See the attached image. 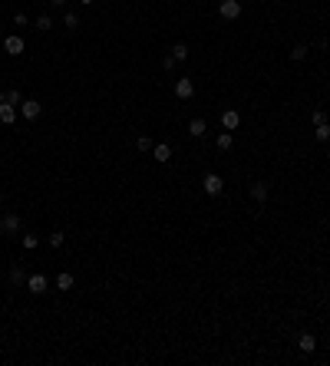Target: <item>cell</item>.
<instances>
[{
  "label": "cell",
  "instance_id": "6da1fadb",
  "mask_svg": "<svg viewBox=\"0 0 330 366\" xmlns=\"http://www.w3.org/2000/svg\"><path fill=\"white\" fill-rule=\"evenodd\" d=\"M218 17L221 20H238L241 17V0H218Z\"/></svg>",
  "mask_w": 330,
  "mask_h": 366
},
{
  "label": "cell",
  "instance_id": "7a4b0ae2",
  "mask_svg": "<svg viewBox=\"0 0 330 366\" xmlns=\"http://www.w3.org/2000/svg\"><path fill=\"white\" fill-rule=\"evenodd\" d=\"M201 188H205V195H208V198H218V195H221V188H225V182H221V175L208 172V175L201 178Z\"/></svg>",
  "mask_w": 330,
  "mask_h": 366
},
{
  "label": "cell",
  "instance_id": "3957f363",
  "mask_svg": "<svg viewBox=\"0 0 330 366\" xmlns=\"http://www.w3.org/2000/svg\"><path fill=\"white\" fill-rule=\"evenodd\" d=\"M40 112H43V106L36 99H27V102H20V116L27 122H33V119H40Z\"/></svg>",
  "mask_w": 330,
  "mask_h": 366
},
{
  "label": "cell",
  "instance_id": "277c9868",
  "mask_svg": "<svg viewBox=\"0 0 330 366\" xmlns=\"http://www.w3.org/2000/svg\"><path fill=\"white\" fill-rule=\"evenodd\" d=\"M0 231H3V234H17V231H20V214H3V218H0Z\"/></svg>",
  "mask_w": 330,
  "mask_h": 366
},
{
  "label": "cell",
  "instance_id": "5b68a950",
  "mask_svg": "<svg viewBox=\"0 0 330 366\" xmlns=\"http://www.w3.org/2000/svg\"><path fill=\"white\" fill-rule=\"evenodd\" d=\"M152 158L165 165V162L172 158V145H168V142H155V145H152Z\"/></svg>",
  "mask_w": 330,
  "mask_h": 366
},
{
  "label": "cell",
  "instance_id": "8992f818",
  "mask_svg": "<svg viewBox=\"0 0 330 366\" xmlns=\"http://www.w3.org/2000/svg\"><path fill=\"white\" fill-rule=\"evenodd\" d=\"M175 96H178V99H192V96H195V83H192V79H178V83H175Z\"/></svg>",
  "mask_w": 330,
  "mask_h": 366
},
{
  "label": "cell",
  "instance_id": "52a82bcc",
  "mask_svg": "<svg viewBox=\"0 0 330 366\" xmlns=\"http://www.w3.org/2000/svg\"><path fill=\"white\" fill-rule=\"evenodd\" d=\"M297 346H300V353H314V350H317V336H314V333H300V336H297Z\"/></svg>",
  "mask_w": 330,
  "mask_h": 366
},
{
  "label": "cell",
  "instance_id": "ba28073f",
  "mask_svg": "<svg viewBox=\"0 0 330 366\" xmlns=\"http://www.w3.org/2000/svg\"><path fill=\"white\" fill-rule=\"evenodd\" d=\"M27 290H33V294H46V277H43V274H30V277H27Z\"/></svg>",
  "mask_w": 330,
  "mask_h": 366
},
{
  "label": "cell",
  "instance_id": "9c48e42d",
  "mask_svg": "<svg viewBox=\"0 0 330 366\" xmlns=\"http://www.w3.org/2000/svg\"><path fill=\"white\" fill-rule=\"evenodd\" d=\"M3 50H7L10 56H20L23 53V40L20 36H3Z\"/></svg>",
  "mask_w": 330,
  "mask_h": 366
},
{
  "label": "cell",
  "instance_id": "30bf717a",
  "mask_svg": "<svg viewBox=\"0 0 330 366\" xmlns=\"http://www.w3.org/2000/svg\"><path fill=\"white\" fill-rule=\"evenodd\" d=\"M0 122H3V125H13V122H17V109H13L10 102H0Z\"/></svg>",
  "mask_w": 330,
  "mask_h": 366
},
{
  "label": "cell",
  "instance_id": "8fae6325",
  "mask_svg": "<svg viewBox=\"0 0 330 366\" xmlns=\"http://www.w3.org/2000/svg\"><path fill=\"white\" fill-rule=\"evenodd\" d=\"M251 195H254V201H267L271 185H267V182H254V185H251Z\"/></svg>",
  "mask_w": 330,
  "mask_h": 366
},
{
  "label": "cell",
  "instance_id": "7c38bea8",
  "mask_svg": "<svg viewBox=\"0 0 330 366\" xmlns=\"http://www.w3.org/2000/svg\"><path fill=\"white\" fill-rule=\"evenodd\" d=\"M238 122H241V116H238V112H234V109H228V112H225V116H221V125H225L228 132H231V129H238Z\"/></svg>",
  "mask_w": 330,
  "mask_h": 366
},
{
  "label": "cell",
  "instance_id": "4fadbf2b",
  "mask_svg": "<svg viewBox=\"0 0 330 366\" xmlns=\"http://www.w3.org/2000/svg\"><path fill=\"white\" fill-rule=\"evenodd\" d=\"M73 284H76V277L73 274H56V290H73Z\"/></svg>",
  "mask_w": 330,
  "mask_h": 366
},
{
  "label": "cell",
  "instance_id": "5bb4252c",
  "mask_svg": "<svg viewBox=\"0 0 330 366\" xmlns=\"http://www.w3.org/2000/svg\"><path fill=\"white\" fill-rule=\"evenodd\" d=\"M188 132L195 135V139H201V135L208 132V125H205V119H192V122H188Z\"/></svg>",
  "mask_w": 330,
  "mask_h": 366
},
{
  "label": "cell",
  "instance_id": "9a60e30c",
  "mask_svg": "<svg viewBox=\"0 0 330 366\" xmlns=\"http://www.w3.org/2000/svg\"><path fill=\"white\" fill-rule=\"evenodd\" d=\"M33 27H36V30H40V33H46V30H53V17H50V13H40V17H36V23H33Z\"/></svg>",
  "mask_w": 330,
  "mask_h": 366
},
{
  "label": "cell",
  "instance_id": "2e32d148",
  "mask_svg": "<svg viewBox=\"0 0 330 366\" xmlns=\"http://www.w3.org/2000/svg\"><path fill=\"white\" fill-rule=\"evenodd\" d=\"M231 145H234V135H231L228 129H225V132H218V149H221V152H228Z\"/></svg>",
  "mask_w": 330,
  "mask_h": 366
},
{
  "label": "cell",
  "instance_id": "e0dca14e",
  "mask_svg": "<svg viewBox=\"0 0 330 366\" xmlns=\"http://www.w3.org/2000/svg\"><path fill=\"white\" fill-rule=\"evenodd\" d=\"M3 102H10V106H20V102H23L20 89H7V92H3Z\"/></svg>",
  "mask_w": 330,
  "mask_h": 366
},
{
  "label": "cell",
  "instance_id": "ac0fdd59",
  "mask_svg": "<svg viewBox=\"0 0 330 366\" xmlns=\"http://www.w3.org/2000/svg\"><path fill=\"white\" fill-rule=\"evenodd\" d=\"M307 53H310L307 46H304V43H297L294 50H291V60H294V63H300V60H307Z\"/></svg>",
  "mask_w": 330,
  "mask_h": 366
},
{
  "label": "cell",
  "instance_id": "d6986e66",
  "mask_svg": "<svg viewBox=\"0 0 330 366\" xmlns=\"http://www.w3.org/2000/svg\"><path fill=\"white\" fill-rule=\"evenodd\" d=\"M10 284H13V287L27 284V274H23V267H13V271H10Z\"/></svg>",
  "mask_w": 330,
  "mask_h": 366
},
{
  "label": "cell",
  "instance_id": "ffe728a7",
  "mask_svg": "<svg viewBox=\"0 0 330 366\" xmlns=\"http://www.w3.org/2000/svg\"><path fill=\"white\" fill-rule=\"evenodd\" d=\"M314 139H317V142H330V125H327V122L314 129Z\"/></svg>",
  "mask_w": 330,
  "mask_h": 366
},
{
  "label": "cell",
  "instance_id": "44dd1931",
  "mask_svg": "<svg viewBox=\"0 0 330 366\" xmlns=\"http://www.w3.org/2000/svg\"><path fill=\"white\" fill-rule=\"evenodd\" d=\"M172 56H175V63L188 60V46H185V43H175V46H172Z\"/></svg>",
  "mask_w": 330,
  "mask_h": 366
},
{
  "label": "cell",
  "instance_id": "7402d4cb",
  "mask_svg": "<svg viewBox=\"0 0 330 366\" xmlns=\"http://www.w3.org/2000/svg\"><path fill=\"white\" fill-rule=\"evenodd\" d=\"M152 139H149V135H139V139H135V149H139V152H152Z\"/></svg>",
  "mask_w": 330,
  "mask_h": 366
},
{
  "label": "cell",
  "instance_id": "603a6c76",
  "mask_svg": "<svg viewBox=\"0 0 330 366\" xmlns=\"http://www.w3.org/2000/svg\"><path fill=\"white\" fill-rule=\"evenodd\" d=\"M63 241H66V238H63V231H53L50 238H46V244H50V247H63Z\"/></svg>",
  "mask_w": 330,
  "mask_h": 366
},
{
  "label": "cell",
  "instance_id": "cb8c5ba5",
  "mask_svg": "<svg viewBox=\"0 0 330 366\" xmlns=\"http://www.w3.org/2000/svg\"><path fill=\"white\" fill-rule=\"evenodd\" d=\"M63 27H66V30H76V27H79V17H76V13H66V17H63Z\"/></svg>",
  "mask_w": 330,
  "mask_h": 366
},
{
  "label": "cell",
  "instance_id": "d4e9b609",
  "mask_svg": "<svg viewBox=\"0 0 330 366\" xmlns=\"http://www.w3.org/2000/svg\"><path fill=\"white\" fill-rule=\"evenodd\" d=\"M310 122H314V125H324V122H327L324 109H314V112H310Z\"/></svg>",
  "mask_w": 330,
  "mask_h": 366
},
{
  "label": "cell",
  "instance_id": "484cf974",
  "mask_svg": "<svg viewBox=\"0 0 330 366\" xmlns=\"http://www.w3.org/2000/svg\"><path fill=\"white\" fill-rule=\"evenodd\" d=\"M162 69H165V73H168V69H175V56H172V53L162 56Z\"/></svg>",
  "mask_w": 330,
  "mask_h": 366
},
{
  "label": "cell",
  "instance_id": "4316f807",
  "mask_svg": "<svg viewBox=\"0 0 330 366\" xmlns=\"http://www.w3.org/2000/svg\"><path fill=\"white\" fill-rule=\"evenodd\" d=\"M36 244H40V238H33V234H27V238H23V247H27V251H33Z\"/></svg>",
  "mask_w": 330,
  "mask_h": 366
},
{
  "label": "cell",
  "instance_id": "83f0119b",
  "mask_svg": "<svg viewBox=\"0 0 330 366\" xmlns=\"http://www.w3.org/2000/svg\"><path fill=\"white\" fill-rule=\"evenodd\" d=\"M13 23H17V27H27L30 17H27V13H13Z\"/></svg>",
  "mask_w": 330,
  "mask_h": 366
},
{
  "label": "cell",
  "instance_id": "f1b7e54d",
  "mask_svg": "<svg viewBox=\"0 0 330 366\" xmlns=\"http://www.w3.org/2000/svg\"><path fill=\"white\" fill-rule=\"evenodd\" d=\"M79 3H83V7H93V3H96V0H79Z\"/></svg>",
  "mask_w": 330,
  "mask_h": 366
},
{
  "label": "cell",
  "instance_id": "f546056e",
  "mask_svg": "<svg viewBox=\"0 0 330 366\" xmlns=\"http://www.w3.org/2000/svg\"><path fill=\"white\" fill-rule=\"evenodd\" d=\"M50 3H53V7H60V3H66V0H50Z\"/></svg>",
  "mask_w": 330,
  "mask_h": 366
},
{
  "label": "cell",
  "instance_id": "4dcf8cb0",
  "mask_svg": "<svg viewBox=\"0 0 330 366\" xmlns=\"http://www.w3.org/2000/svg\"><path fill=\"white\" fill-rule=\"evenodd\" d=\"M0 40H3V30H0Z\"/></svg>",
  "mask_w": 330,
  "mask_h": 366
},
{
  "label": "cell",
  "instance_id": "1f68e13d",
  "mask_svg": "<svg viewBox=\"0 0 330 366\" xmlns=\"http://www.w3.org/2000/svg\"><path fill=\"white\" fill-rule=\"evenodd\" d=\"M0 205H3V195H0Z\"/></svg>",
  "mask_w": 330,
  "mask_h": 366
}]
</instances>
